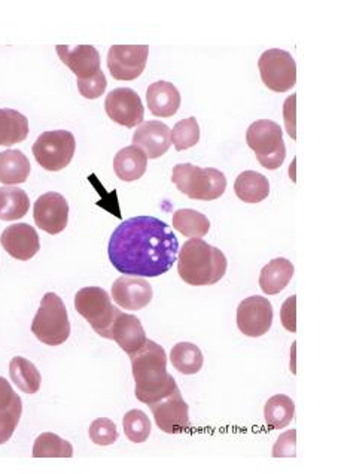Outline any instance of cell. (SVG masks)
<instances>
[{"label": "cell", "instance_id": "28", "mask_svg": "<svg viewBox=\"0 0 338 474\" xmlns=\"http://www.w3.org/2000/svg\"><path fill=\"white\" fill-rule=\"evenodd\" d=\"M170 363L179 374L186 376L197 374L203 368V352L191 341H181L170 350Z\"/></svg>", "mask_w": 338, "mask_h": 474}, {"label": "cell", "instance_id": "15", "mask_svg": "<svg viewBox=\"0 0 338 474\" xmlns=\"http://www.w3.org/2000/svg\"><path fill=\"white\" fill-rule=\"evenodd\" d=\"M0 244L11 257L20 261L32 260L41 249L39 235L35 230V227L23 224V222L6 227L0 236Z\"/></svg>", "mask_w": 338, "mask_h": 474}, {"label": "cell", "instance_id": "3", "mask_svg": "<svg viewBox=\"0 0 338 474\" xmlns=\"http://www.w3.org/2000/svg\"><path fill=\"white\" fill-rule=\"evenodd\" d=\"M177 253V273L188 285H215L227 273L228 261L223 251L199 237L186 240Z\"/></svg>", "mask_w": 338, "mask_h": 474}, {"label": "cell", "instance_id": "6", "mask_svg": "<svg viewBox=\"0 0 338 474\" xmlns=\"http://www.w3.org/2000/svg\"><path fill=\"white\" fill-rule=\"evenodd\" d=\"M75 309L98 336L111 341L112 324L121 310L112 304L106 291L100 286H85L75 295Z\"/></svg>", "mask_w": 338, "mask_h": 474}, {"label": "cell", "instance_id": "11", "mask_svg": "<svg viewBox=\"0 0 338 474\" xmlns=\"http://www.w3.org/2000/svg\"><path fill=\"white\" fill-rule=\"evenodd\" d=\"M148 406L162 433L179 434L190 429V406L186 405L179 388L166 398Z\"/></svg>", "mask_w": 338, "mask_h": 474}, {"label": "cell", "instance_id": "9", "mask_svg": "<svg viewBox=\"0 0 338 474\" xmlns=\"http://www.w3.org/2000/svg\"><path fill=\"white\" fill-rule=\"evenodd\" d=\"M148 45H114L107 52V69L116 81H133L144 74Z\"/></svg>", "mask_w": 338, "mask_h": 474}, {"label": "cell", "instance_id": "39", "mask_svg": "<svg viewBox=\"0 0 338 474\" xmlns=\"http://www.w3.org/2000/svg\"><path fill=\"white\" fill-rule=\"evenodd\" d=\"M297 96L291 94L287 97L285 103H283V120H285V125H287V132L294 141L297 139V133H295V112H297V105H295Z\"/></svg>", "mask_w": 338, "mask_h": 474}, {"label": "cell", "instance_id": "38", "mask_svg": "<svg viewBox=\"0 0 338 474\" xmlns=\"http://www.w3.org/2000/svg\"><path fill=\"white\" fill-rule=\"evenodd\" d=\"M280 321L285 330L297 333V295H291L285 300L280 309Z\"/></svg>", "mask_w": 338, "mask_h": 474}, {"label": "cell", "instance_id": "2", "mask_svg": "<svg viewBox=\"0 0 338 474\" xmlns=\"http://www.w3.org/2000/svg\"><path fill=\"white\" fill-rule=\"evenodd\" d=\"M135 396L140 403L153 405L170 396L177 388L172 374H167V355L161 345L146 339L145 345L131 355Z\"/></svg>", "mask_w": 338, "mask_h": 474}, {"label": "cell", "instance_id": "18", "mask_svg": "<svg viewBox=\"0 0 338 474\" xmlns=\"http://www.w3.org/2000/svg\"><path fill=\"white\" fill-rule=\"evenodd\" d=\"M57 54L60 60L74 72L78 79L91 78L100 70V54L91 45H57Z\"/></svg>", "mask_w": 338, "mask_h": 474}, {"label": "cell", "instance_id": "21", "mask_svg": "<svg viewBox=\"0 0 338 474\" xmlns=\"http://www.w3.org/2000/svg\"><path fill=\"white\" fill-rule=\"evenodd\" d=\"M181 92L172 83L157 81L146 90V105L153 116L158 118H170L181 108Z\"/></svg>", "mask_w": 338, "mask_h": 474}, {"label": "cell", "instance_id": "36", "mask_svg": "<svg viewBox=\"0 0 338 474\" xmlns=\"http://www.w3.org/2000/svg\"><path fill=\"white\" fill-rule=\"evenodd\" d=\"M107 81L103 70H98V74L93 75L91 78L78 79V90L85 99L94 100L102 97L106 92Z\"/></svg>", "mask_w": 338, "mask_h": 474}, {"label": "cell", "instance_id": "27", "mask_svg": "<svg viewBox=\"0 0 338 474\" xmlns=\"http://www.w3.org/2000/svg\"><path fill=\"white\" fill-rule=\"evenodd\" d=\"M30 209V198L24 189L6 185L0 189V220L15 221L23 218Z\"/></svg>", "mask_w": 338, "mask_h": 474}, {"label": "cell", "instance_id": "7", "mask_svg": "<svg viewBox=\"0 0 338 474\" xmlns=\"http://www.w3.org/2000/svg\"><path fill=\"white\" fill-rule=\"evenodd\" d=\"M76 141L67 130L43 132L33 143L32 152L45 171L60 172L74 160Z\"/></svg>", "mask_w": 338, "mask_h": 474}, {"label": "cell", "instance_id": "24", "mask_svg": "<svg viewBox=\"0 0 338 474\" xmlns=\"http://www.w3.org/2000/svg\"><path fill=\"white\" fill-rule=\"evenodd\" d=\"M30 175V162L20 149L0 152V182L5 185L24 184Z\"/></svg>", "mask_w": 338, "mask_h": 474}, {"label": "cell", "instance_id": "4", "mask_svg": "<svg viewBox=\"0 0 338 474\" xmlns=\"http://www.w3.org/2000/svg\"><path fill=\"white\" fill-rule=\"evenodd\" d=\"M172 182L182 194L193 200L212 202L227 189V178L218 169H201L191 163L173 167Z\"/></svg>", "mask_w": 338, "mask_h": 474}, {"label": "cell", "instance_id": "10", "mask_svg": "<svg viewBox=\"0 0 338 474\" xmlns=\"http://www.w3.org/2000/svg\"><path fill=\"white\" fill-rule=\"evenodd\" d=\"M105 111L116 125L131 129L144 123L145 107L139 94L131 88H115L106 96Z\"/></svg>", "mask_w": 338, "mask_h": 474}, {"label": "cell", "instance_id": "13", "mask_svg": "<svg viewBox=\"0 0 338 474\" xmlns=\"http://www.w3.org/2000/svg\"><path fill=\"white\" fill-rule=\"evenodd\" d=\"M33 220L48 235H60L69 221V203L56 191L42 194L35 202Z\"/></svg>", "mask_w": 338, "mask_h": 474}, {"label": "cell", "instance_id": "30", "mask_svg": "<svg viewBox=\"0 0 338 474\" xmlns=\"http://www.w3.org/2000/svg\"><path fill=\"white\" fill-rule=\"evenodd\" d=\"M294 414H295V405L285 394L273 396L265 403V424L269 425L270 429H287V425L291 424Z\"/></svg>", "mask_w": 338, "mask_h": 474}, {"label": "cell", "instance_id": "19", "mask_svg": "<svg viewBox=\"0 0 338 474\" xmlns=\"http://www.w3.org/2000/svg\"><path fill=\"white\" fill-rule=\"evenodd\" d=\"M111 341H115L121 349L131 357L145 345L146 333L138 317L120 312L112 324Z\"/></svg>", "mask_w": 338, "mask_h": 474}, {"label": "cell", "instance_id": "20", "mask_svg": "<svg viewBox=\"0 0 338 474\" xmlns=\"http://www.w3.org/2000/svg\"><path fill=\"white\" fill-rule=\"evenodd\" d=\"M23 414V401L5 378H0V445H5Z\"/></svg>", "mask_w": 338, "mask_h": 474}, {"label": "cell", "instance_id": "14", "mask_svg": "<svg viewBox=\"0 0 338 474\" xmlns=\"http://www.w3.org/2000/svg\"><path fill=\"white\" fill-rule=\"evenodd\" d=\"M111 294L114 301L121 309L140 310L151 303L153 291L145 277H121L114 282Z\"/></svg>", "mask_w": 338, "mask_h": 474}, {"label": "cell", "instance_id": "22", "mask_svg": "<svg viewBox=\"0 0 338 474\" xmlns=\"http://www.w3.org/2000/svg\"><path fill=\"white\" fill-rule=\"evenodd\" d=\"M148 169V157L139 147L131 145L116 152L114 172L124 182H133L142 178Z\"/></svg>", "mask_w": 338, "mask_h": 474}, {"label": "cell", "instance_id": "1", "mask_svg": "<svg viewBox=\"0 0 338 474\" xmlns=\"http://www.w3.org/2000/svg\"><path fill=\"white\" fill-rule=\"evenodd\" d=\"M177 253L179 242L172 229L153 217L121 222L107 246L109 261L125 277H161L177 261Z\"/></svg>", "mask_w": 338, "mask_h": 474}, {"label": "cell", "instance_id": "29", "mask_svg": "<svg viewBox=\"0 0 338 474\" xmlns=\"http://www.w3.org/2000/svg\"><path fill=\"white\" fill-rule=\"evenodd\" d=\"M10 376L12 382L26 394H36L41 390L42 376L39 370L32 361L23 357L11 359Z\"/></svg>", "mask_w": 338, "mask_h": 474}, {"label": "cell", "instance_id": "31", "mask_svg": "<svg viewBox=\"0 0 338 474\" xmlns=\"http://www.w3.org/2000/svg\"><path fill=\"white\" fill-rule=\"evenodd\" d=\"M173 226L185 237H204L210 230V221L204 213L194 209H179L173 213Z\"/></svg>", "mask_w": 338, "mask_h": 474}, {"label": "cell", "instance_id": "34", "mask_svg": "<svg viewBox=\"0 0 338 474\" xmlns=\"http://www.w3.org/2000/svg\"><path fill=\"white\" fill-rule=\"evenodd\" d=\"M170 139L177 151H185L188 148L195 147L200 141V127L194 116L179 121L170 130Z\"/></svg>", "mask_w": 338, "mask_h": 474}, {"label": "cell", "instance_id": "16", "mask_svg": "<svg viewBox=\"0 0 338 474\" xmlns=\"http://www.w3.org/2000/svg\"><path fill=\"white\" fill-rule=\"evenodd\" d=\"M133 145L139 147L151 160L160 158L172 147L170 129L161 121H144L133 134Z\"/></svg>", "mask_w": 338, "mask_h": 474}, {"label": "cell", "instance_id": "26", "mask_svg": "<svg viewBox=\"0 0 338 474\" xmlns=\"http://www.w3.org/2000/svg\"><path fill=\"white\" fill-rule=\"evenodd\" d=\"M28 136V116L15 109H0V145L12 147Z\"/></svg>", "mask_w": 338, "mask_h": 474}, {"label": "cell", "instance_id": "33", "mask_svg": "<svg viewBox=\"0 0 338 474\" xmlns=\"http://www.w3.org/2000/svg\"><path fill=\"white\" fill-rule=\"evenodd\" d=\"M122 427H124L125 436L131 443L146 442L153 430V424L148 416L139 409L130 410L124 414Z\"/></svg>", "mask_w": 338, "mask_h": 474}, {"label": "cell", "instance_id": "12", "mask_svg": "<svg viewBox=\"0 0 338 474\" xmlns=\"http://www.w3.org/2000/svg\"><path fill=\"white\" fill-rule=\"evenodd\" d=\"M273 306L261 295L243 300L237 309V327L245 336L261 337L273 325Z\"/></svg>", "mask_w": 338, "mask_h": 474}, {"label": "cell", "instance_id": "37", "mask_svg": "<svg viewBox=\"0 0 338 474\" xmlns=\"http://www.w3.org/2000/svg\"><path fill=\"white\" fill-rule=\"evenodd\" d=\"M273 458H294L297 455V430L280 434L273 446Z\"/></svg>", "mask_w": 338, "mask_h": 474}, {"label": "cell", "instance_id": "32", "mask_svg": "<svg viewBox=\"0 0 338 474\" xmlns=\"http://www.w3.org/2000/svg\"><path fill=\"white\" fill-rule=\"evenodd\" d=\"M33 458H72L74 447L54 433H42L35 442Z\"/></svg>", "mask_w": 338, "mask_h": 474}, {"label": "cell", "instance_id": "5", "mask_svg": "<svg viewBox=\"0 0 338 474\" xmlns=\"http://www.w3.org/2000/svg\"><path fill=\"white\" fill-rule=\"evenodd\" d=\"M32 333L43 345H63L70 336V321L65 301L56 293H47L33 318Z\"/></svg>", "mask_w": 338, "mask_h": 474}, {"label": "cell", "instance_id": "35", "mask_svg": "<svg viewBox=\"0 0 338 474\" xmlns=\"http://www.w3.org/2000/svg\"><path fill=\"white\" fill-rule=\"evenodd\" d=\"M120 434L114 421L107 418H98L90 425V438L98 446H111L118 440Z\"/></svg>", "mask_w": 338, "mask_h": 474}, {"label": "cell", "instance_id": "17", "mask_svg": "<svg viewBox=\"0 0 338 474\" xmlns=\"http://www.w3.org/2000/svg\"><path fill=\"white\" fill-rule=\"evenodd\" d=\"M246 142L248 147L255 152L256 160L270 156L271 152L285 147L282 127L274 121H255L246 132Z\"/></svg>", "mask_w": 338, "mask_h": 474}, {"label": "cell", "instance_id": "25", "mask_svg": "<svg viewBox=\"0 0 338 474\" xmlns=\"http://www.w3.org/2000/svg\"><path fill=\"white\" fill-rule=\"evenodd\" d=\"M234 193L241 202L260 203L269 197L270 182L267 176L255 171L241 172L234 182Z\"/></svg>", "mask_w": 338, "mask_h": 474}, {"label": "cell", "instance_id": "40", "mask_svg": "<svg viewBox=\"0 0 338 474\" xmlns=\"http://www.w3.org/2000/svg\"><path fill=\"white\" fill-rule=\"evenodd\" d=\"M287 158V145L280 148L278 151L271 152L270 156L258 158L261 166L265 167L267 171H276L279 167L282 166L283 162Z\"/></svg>", "mask_w": 338, "mask_h": 474}, {"label": "cell", "instance_id": "23", "mask_svg": "<svg viewBox=\"0 0 338 474\" xmlns=\"http://www.w3.org/2000/svg\"><path fill=\"white\" fill-rule=\"evenodd\" d=\"M294 277V264L287 258H274L260 273L261 290L267 295H276L287 288Z\"/></svg>", "mask_w": 338, "mask_h": 474}, {"label": "cell", "instance_id": "8", "mask_svg": "<svg viewBox=\"0 0 338 474\" xmlns=\"http://www.w3.org/2000/svg\"><path fill=\"white\" fill-rule=\"evenodd\" d=\"M261 79L274 92H287L297 83V65L287 51H265L258 60Z\"/></svg>", "mask_w": 338, "mask_h": 474}]
</instances>
